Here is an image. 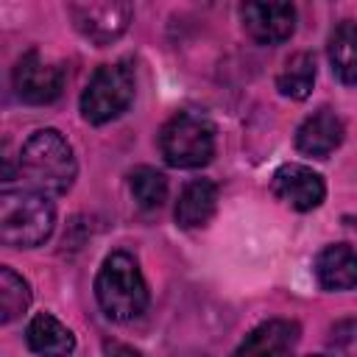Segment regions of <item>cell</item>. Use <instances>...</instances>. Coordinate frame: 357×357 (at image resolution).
<instances>
[{"label": "cell", "instance_id": "6da1fadb", "mask_svg": "<svg viewBox=\"0 0 357 357\" xmlns=\"http://www.w3.org/2000/svg\"><path fill=\"white\" fill-rule=\"evenodd\" d=\"M20 170L31 190L42 195H64L75 181L78 165L70 142L56 128H39L20 151Z\"/></svg>", "mask_w": 357, "mask_h": 357}, {"label": "cell", "instance_id": "7a4b0ae2", "mask_svg": "<svg viewBox=\"0 0 357 357\" xmlns=\"http://www.w3.org/2000/svg\"><path fill=\"white\" fill-rule=\"evenodd\" d=\"M95 296L106 318L131 321L148 307V284L128 251H112L95 279Z\"/></svg>", "mask_w": 357, "mask_h": 357}, {"label": "cell", "instance_id": "3957f363", "mask_svg": "<svg viewBox=\"0 0 357 357\" xmlns=\"http://www.w3.org/2000/svg\"><path fill=\"white\" fill-rule=\"evenodd\" d=\"M56 226V209L36 190H6L0 195V240L11 248L42 245Z\"/></svg>", "mask_w": 357, "mask_h": 357}, {"label": "cell", "instance_id": "277c9868", "mask_svg": "<svg viewBox=\"0 0 357 357\" xmlns=\"http://www.w3.org/2000/svg\"><path fill=\"white\" fill-rule=\"evenodd\" d=\"M159 151L170 167H204L215 156V126L201 112H178L159 131Z\"/></svg>", "mask_w": 357, "mask_h": 357}, {"label": "cell", "instance_id": "5b68a950", "mask_svg": "<svg viewBox=\"0 0 357 357\" xmlns=\"http://www.w3.org/2000/svg\"><path fill=\"white\" fill-rule=\"evenodd\" d=\"M134 100V73L128 64H100L81 92V114L92 126L120 117Z\"/></svg>", "mask_w": 357, "mask_h": 357}, {"label": "cell", "instance_id": "8992f818", "mask_svg": "<svg viewBox=\"0 0 357 357\" xmlns=\"http://www.w3.org/2000/svg\"><path fill=\"white\" fill-rule=\"evenodd\" d=\"M14 89L25 103H50L61 95L64 89V67L53 59H47L39 50H28L20 56L14 67Z\"/></svg>", "mask_w": 357, "mask_h": 357}, {"label": "cell", "instance_id": "52a82bcc", "mask_svg": "<svg viewBox=\"0 0 357 357\" xmlns=\"http://www.w3.org/2000/svg\"><path fill=\"white\" fill-rule=\"evenodd\" d=\"M70 17L81 36H86L95 45H109L126 33L134 8L120 0H100V3L89 0V3H73Z\"/></svg>", "mask_w": 357, "mask_h": 357}, {"label": "cell", "instance_id": "ba28073f", "mask_svg": "<svg viewBox=\"0 0 357 357\" xmlns=\"http://www.w3.org/2000/svg\"><path fill=\"white\" fill-rule=\"evenodd\" d=\"M271 190L284 206H290L296 212H310V209L321 206L326 198V184H324L321 173H315L312 167L298 165V162H287V165L276 167L273 178H271Z\"/></svg>", "mask_w": 357, "mask_h": 357}, {"label": "cell", "instance_id": "9c48e42d", "mask_svg": "<svg viewBox=\"0 0 357 357\" xmlns=\"http://www.w3.org/2000/svg\"><path fill=\"white\" fill-rule=\"evenodd\" d=\"M245 33L259 45H279L296 31V8L290 3L251 0L240 8Z\"/></svg>", "mask_w": 357, "mask_h": 357}, {"label": "cell", "instance_id": "30bf717a", "mask_svg": "<svg viewBox=\"0 0 357 357\" xmlns=\"http://www.w3.org/2000/svg\"><path fill=\"white\" fill-rule=\"evenodd\" d=\"M298 343V326L293 321H265L259 324L231 357H293Z\"/></svg>", "mask_w": 357, "mask_h": 357}, {"label": "cell", "instance_id": "8fae6325", "mask_svg": "<svg viewBox=\"0 0 357 357\" xmlns=\"http://www.w3.org/2000/svg\"><path fill=\"white\" fill-rule=\"evenodd\" d=\"M346 137V126L343 120L332 112V109H318L312 112L296 131V148L307 156H318L326 159L335 148H340Z\"/></svg>", "mask_w": 357, "mask_h": 357}, {"label": "cell", "instance_id": "7c38bea8", "mask_svg": "<svg viewBox=\"0 0 357 357\" xmlns=\"http://www.w3.org/2000/svg\"><path fill=\"white\" fill-rule=\"evenodd\" d=\"M315 279L324 290H351L357 287V251L346 243H335L318 251Z\"/></svg>", "mask_w": 357, "mask_h": 357}, {"label": "cell", "instance_id": "4fadbf2b", "mask_svg": "<svg viewBox=\"0 0 357 357\" xmlns=\"http://www.w3.org/2000/svg\"><path fill=\"white\" fill-rule=\"evenodd\" d=\"M218 209V184L209 178H192L184 184L176 201V223L181 229H201L212 220Z\"/></svg>", "mask_w": 357, "mask_h": 357}, {"label": "cell", "instance_id": "5bb4252c", "mask_svg": "<svg viewBox=\"0 0 357 357\" xmlns=\"http://www.w3.org/2000/svg\"><path fill=\"white\" fill-rule=\"evenodd\" d=\"M25 340L39 357H67L75 349V335L50 312H39L28 321Z\"/></svg>", "mask_w": 357, "mask_h": 357}, {"label": "cell", "instance_id": "9a60e30c", "mask_svg": "<svg viewBox=\"0 0 357 357\" xmlns=\"http://www.w3.org/2000/svg\"><path fill=\"white\" fill-rule=\"evenodd\" d=\"M326 56H329L332 73L343 84H357V22L346 20L332 31Z\"/></svg>", "mask_w": 357, "mask_h": 357}, {"label": "cell", "instance_id": "2e32d148", "mask_svg": "<svg viewBox=\"0 0 357 357\" xmlns=\"http://www.w3.org/2000/svg\"><path fill=\"white\" fill-rule=\"evenodd\" d=\"M312 84H315V59L307 50L293 53L276 75V89L293 100H304L312 92Z\"/></svg>", "mask_w": 357, "mask_h": 357}, {"label": "cell", "instance_id": "e0dca14e", "mask_svg": "<svg viewBox=\"0 0 357 357\" xmlns=\"http://www.w3.org/2000/svg\"><path fill=\"white\" fill-rule=\"evenodd\" d=\"M28 304H31V284L14 268H0V321L11 324L28 310Z\"/></svg>", "mask_w": 357, "mask_h": 357}, {"label": "cell", "instance_id": "ac0fdd59", "mask_svg": "<svg viewBox=\"0 0 357 357\" xmlns=\"http://www.w3.org/2000/svg\"><path fill=\"white\" fill-rule=\"evenodd\" d=\"M128 187H131L134 201H137L142 209H159V206L167 201V178H165L156 167H145V165H142V167L131 170Z\"/></svg>", "mask_w": 357, "mask_h": 357}, {"label": "cell", "instance_id": "d6986e66", "mask_svg": "<svg viewBox=\"0 0 357 357\" xmlns=\"http://www.w3.org/2000/svg\"><path fill=\"white\" fill-rule=\"evenodd\" d=\"M312 357H324V354H312Z\"/></svg>", "mask_w": 357, "mask_h": 357}, {"label": "cell", "instance_id": "ffe728a7", "mask_svg": "<svg viewBox=\"0 0 357 357\" xmlns=\"http://www.w3.org/2000/svg\"><path fill=\"white\" fill-rule=\"evenodd\" d=\"M351 357H357V354H351Z\"/></svg>", "mask_w": 357, "mask_h": 357}]
</instances>
